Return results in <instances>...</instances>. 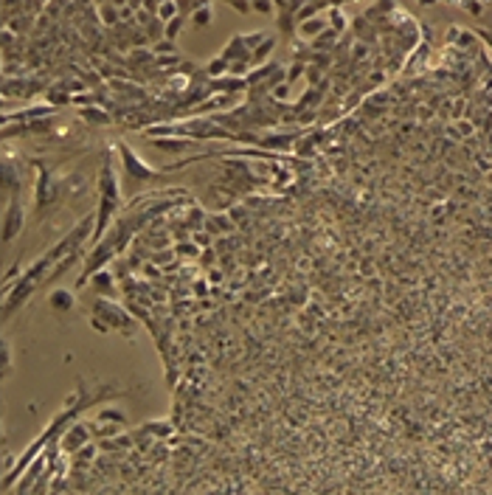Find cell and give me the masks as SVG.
I'll return each instance as SVG.
<instances>
[{
	"label": "cell",
	"instance_id": "e0dca14e",
	"mask_svg": "<svg viewBox=\"0 0 492 495\" xmlns=\"http://www.w3.org/2000/svg\"><path fill=\"white\" fill-rule=\"evenodd\" d=\"M257 9H259V12H271L273 6H271V4H257Z\"/></svg>",
	"mask_w": 492,
	"mask_h": 495
},
{
	"label": "cell",
	"instance_id": "8fae6325",
	"mask_svg": "<svg viewBox=\"0 0 492 495\" xmlns=\"http://www.w3.org/2000/svg\"><path fill=\"white\" fill-rule=\"evenodd\" d=\"M102 419H116V422H124V414H118V411H102Z\"/></svg>",
	"mask_w": 492,
	"mask_h": 495
},
{
	"label": "cell",
	"instance_id": "6da1fadb",
	"mask_svg": "<svg viewBox=\"0 0 492 495\" xmlns=\"http://www.w3.org/2000/svg\"><path fill=\"white\" fill-rule=\"evenodd\" d=\"M93 327L99 330V332H121V335H132L135 332V324H132V318L121 310V307H116V304H110V301H96V307H93Z\"/></svg>",
	"mask_w": 492,
	"mask_h": 495
},
{
	"label": "cell",
	"instance_id": "8992f818",
	"mask_svg": "<svg viewBox=\"0 0 492 495\" xmlns=\"http://www.w3.org/2000/svg\"><path fill=\"white\" fill-rule=\"evenodd\" d=\"M160 149H169V152H180L186 149V141H155Z\"/></svg>",
	"mask_w": 492,
	"mask_h": 495
},
{
	"label": "cell",
	"instance_id": "3957f363",
	"mask_svg": "<svg viewBox=\"0 0 492 495\" xmlns=\"http://www.w3.org/2000/svg\"><path fill=\"white\" fill-rule=\"evenodd\" d=\"M20 228H23V205L20 200H12L4 217V242H12L20 233Z\"/></svg>",
	"mask_w": 492,
	"mask_h": 495
},
{
	"label": "cell",
	"instance_id": "5b68a950",
	"mask_svg": "<svg viewBox=\"0 0 492 495\" xmlns=\"http://www.w3.org/2000/svg\"><path fill=\"white\" fill-rule=\"evenodd\" d=\"M51 307H54L57 313L71 310V307H74V293H68V290H57V293H51Z\"/></svg>",
	"mask_w": 492,
	"mask_h": 495
},
{
	"label": "cell",
	"instance_id": "30bf717a",
	"mask_svg": "<svg viewBox=\"0 0 492 495\" xmlns=\"http://www.w3.org/2000/svg\"><path fill=\"white\" fill-rule=\"evenodd\" d=\"M475 34H481L484 37V43L492 48V29H484V26H475Z\"/></svg>",
	"mask_w": 492,
	"mask_h": 495
},
{
	"label": "cell",
	"instance_id": "2e32d148",
	"mask_svg": "<svg viewBox=\"0 0 492 495\" xmlns=\"http://www.w3.org/2000/svg\"><path fill=\"white\" fill-rule=\"evenodd\" d=\"M175 9H177V6H163V9H160V15H163V18H169Z\"/></svg>",
	"mask_w": 492,
	"mask_h": 495
},
{
	"label": "cell",
	"instance_id": "ba28073f",
	"mask_svg": "<svg viewBox=\"0 0 492 495\" xmlns=\"http://www.w3.org/2000/svg\"><path fill=\"white\" fill-rule=\"evenodd\" d=\"M208 20H211V9H208V6H203V12H197V15H194V23H197V26H208Z\"/></svg>",
	"mask_w": 492,
	"mask_h": 495
},
{
	"label": "cell",
	"instance_id": "7c38bea8",
	"mask_svg": "<svg viewBox=\"0 0 492 495\" xmlns=\"http://www.w3.org/2000/svg\"><path fill=\"white\" fill-rule=\"evenodd\" d=\"M208 71H211V74H219V71H225V60H214V62L208 65Z\"/></svg>",
	"mask_w": 492,
	"mask_h": 495
},
{
	"label": "cell",
	"instance_id": "9c48e42d",
	"mask_svg": "<svg viewBox=\"0 0 492 495\" xmlns=\"http://www.w3.org/2000/svg\"><path fill=\"white\" fill-rule=\"evenodd\" d=\"M180 23H183L180 18H172V20H169V26H166V37H169V40H172V37L180 32Z\"/></svg>",
	"mask_w": 492,
	"mask_h": 495
},
{
	"label": "cell",
	"instance_id": "277c9868",
	"mask_svg": "<svg viewBox=\"0 0 492 495\" xmlns=\"http://www.w3.org/2000/svg\"><path fill=\"white\" fill-rule=\"evenodd\" d=\"M68 430H71V436L62 439L65 450H76V447H82V445L88 442V430H85L82 425H74V428H68Z\"/></svg>",
	"mask_w": 492,
	"mask_h": 495
},
{
	"label": "cell",
	"instance_id": "5bb4252c",
	"mask_svg": "<svg viewBox=\"0 0 492 495\" xmlns=\"http://www.w3.org/2000/svg\"><path fill=\"white\" fill-rule=\"evenodd\" d=\"M102 15H104V20H110V23L116 20V12H113V9H102Z\"/></svg>",
	"mask_w": 492,
	"mask_h": 495
},
{
	"label": "cell",
	"instance_id": "52a82bcc",
	"mask_svg": "<svg viewBox=\"0 0 492 495\" xmlns=\"http://www.w3.org/2000/svg\"><path fill=\"white\" fill-rule=\"evenodd\" d=\"M271 51H273V40H265V43H262V48L254 54V62H262V60H265Z\"/></svg>",
	"mask_w": 492,
	"mask_h": 495
},
{
	"label": "cell",
	"instance_id": "4fadbf2b",
	"mask_svg": "<svg viewBox=\"0 0 492 495\" xmlns=\"http://www.w3.org/2000/svg\"><path fill=\"white\" fill-rule=\"evenodd\" d=\"M12 369V355H9V346H4V374Z\"/></svg>",
	"mask_w": 492,
	"mask_h": 495
},
{
	"label": "cell",
	"instance_id": "7a4b0ae2",
	"mask_svg": "<svg viewBox=\"0 0 492 495\" xmlns=\"http://www.w3.org/2000/svg\"><path fill=\"white\" fill-rule=\"evenodd\" d=\"M118 152H121V161H124V166H127V172L132 175V180H149V177H155V169L152 166H146L127 144H121L118 147Z\"/></svg>",
	"mask_w": 492,
	"mask_h": 495
},
{
	"label": "cell",
	"instance_id": "9a60e30c",
	"mask_svg": "<svg viewBox=\"0 0 492 495\" xmlns=\"http://www.w3.org/2000/svg\"><path fill=\"white\" fill-rule=\"evenodd\" d=\"M155 51H172V43H169V40L160 43V46H155Z\"/></svg>",
	"mask_w": 492,
	"mask_h": 495
}]
</instances>
